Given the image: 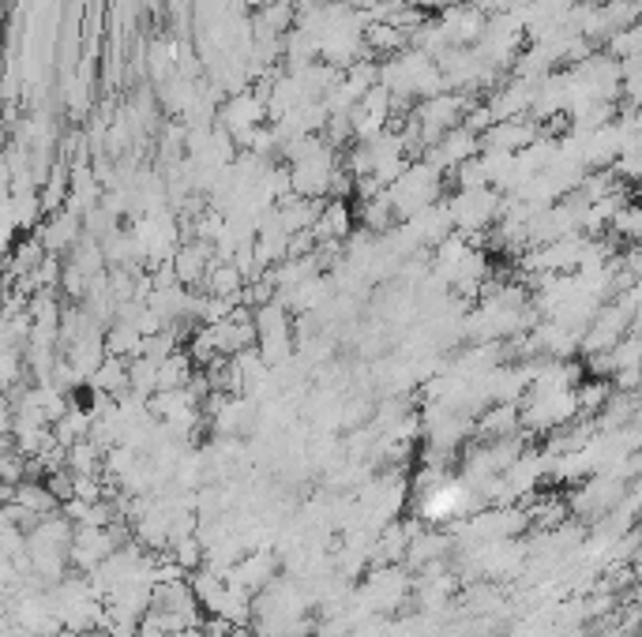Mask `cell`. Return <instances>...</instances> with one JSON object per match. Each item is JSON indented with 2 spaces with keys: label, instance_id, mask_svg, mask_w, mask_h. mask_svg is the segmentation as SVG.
I'll return each mask as SVG.
<instances>
[{
  "label": "cell",
  "instance_id": "3957f363",
  "mask_svg": "<svg viewBox=\"0 0 642 637\" xmlns=\"http://www.w3.org/2000/svg\"><path fill=\"white\" fill-rule=\"evenodd\" d=\"M639 371H642V364H639Z\"/></svg>",
  "mask_w": 642,
  "mask_h": 637
},
{
  "label": "cell",
  "instance_id": "6da1fadb",
  "mask_svg": "<svg viewBox=\"0 0 642 637\" xmlns=\"http://www.w3.org/2000/svg\"><path fill=\"white\" fill-rule=\"evenodd\" d=\"M620 241H631V244H642V203L639 199H628L620 210L613 215V222H608Z\"/></svg>",
  "mask_w": 642,
  "mask_h": 637
},
{
  "label": "cell",
  "instance_id": "7a4b0ae2",
  "mask_svg": "<svg viewBox=\"0 0 642 637\" xmlns=\"http://www.w3.org/2000/svg\"><path fill=\"white\" fill-rule=\"evenodd\" d=\"M635 600H639V604H642V581H639V592H635Z\"/></svg>",
  "mask_w": 642,
  "mask_h": 637
}]
</instances>
